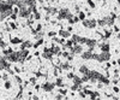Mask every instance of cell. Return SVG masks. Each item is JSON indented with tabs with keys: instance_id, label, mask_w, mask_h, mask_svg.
<instances>
[{
	"instance_id": "6da1fadb",
	"label": "cell",
	"mask_w": 120,
	"mask_h": 100,
	"mask_svg": "<svg viewBox=\"0 0 120 100\" xmlns=\"http://www.w3.org/2000/svg\"><path fill=\"white\" fill-rule=\"evenodd\" d=\"M93 59L98 60V62H108L109 59H111V53H109V52H103V51H101L100 54L94 53L93 54Z\"/></svg>"
},
{
	"instance_id": "7a4b0ae2",
	"label": "cell",
	"mask_w": 120,
	"mask_h": 100,
	"mask_svg": "<svg viewBox=\"0 0 120 100\" xmlns=\"http://www.w3.org/2000/svg\"><path fill=\"white\" fill-rule=\"evenodd\" d=\"M73 17V15L70 12L68 8H60L58 11V19H71Z\"/></svg>"
},
{
	"instance_id": "3957f363",
	"label": "cell",
	"mask_w": 120,
	"mask_h": 100,
	"mask_svg": "<svg viewBox=\"0 0 120 100\" xmlns=\"http://www.w3.org/2000/svg\"><path fill=\"white\" fill-rule=\"evenodd\" d=\"M82 22H83V25L85 28H89V29H94L97 25V21H96V19H94V18L84 19V21H82Z\"/></svg>"
},
{
	"instance_id": "277c9868",
	"label": "cell",
	"mask_w": 120,
	"mask_h": 100,
	"mask_svg": "<svg viewBox=\"0 0 120 100\" xmlns=\"http://www.w3.org/2000/svg\"><path fill=\"white\" fill-rule=\"evenodd\" d=\"M53 52H52V49L49 48V46H46L45 49H43V52H42V57L45 59H48V60H52L53 59Z\"/></svg>"
},
{
	"instance_id": "5b68a950",
	"label": "cell",
	"mask_w": 120,
	"mask_h": 100,
	"mask_svg": "<svg viewBox=\"0 0 120 100\" xmlns=\"http://www.w3.org/2000/svg\"><path fill=\"white\" fill-rule=\"evenodd\" d=\"M54 87H55V83L54 82H49V81L42 83V86H41V88L43 89V91H46V92H52L54 89Z\"/></svg>"
},
{
	"instance_id": "8992f818",
	"label": "cell",
	"mask_w": 120,
	"mask_h": 100,
	"mask_svg": "<svg viewBox=\"0 0 120 100\" xmlns=\"http://www.w3.org/2000/svg\"><path fill=\"white\" fill-rule=\"evenodd\" d=\"M72 40H73V42L75 44H85L86 41V37H82V36H79V35H72Z\"/></svg>"
},
{
	"instance_id": "52a82bcc",
	"label": "cell",
	"mask_w": 120,
	"mask_h": 100,
	"mask_svg": "<svg viewBox=\"0 0 120 100\" xmlns=\"http://www.w3.org/2000/svg\"><path fill=\"white\" fill-rule=\"evenodd\" d=\"M93 54H94V51L89 48L86 52H82V58L85 59V60H88V59H93Z\"/></svg>"
},
{
	"instance_id": "ba28073f",
	"label": "cell",
	"mask_w": 120,
	"mask_h": 100,
	"mask_svg": "<svg viewBox=\"0 0 120 100\" xmlns=\"http://www.w3.org/2000/svg\"><path fill=\"white\" fill-rule=\"evenodd\" d=\"M46 10V12L48 15H51V16H54V15H58V11L59 10L56 7H53V6H49V7H43Z\"/></svg>"
},
{
	"instance_id": "9c48e42d",
	"label": "cell",
	"mask_w": 120,
	"mask_h": 100,
	"mask_svg": "<svg viewBox=\"0 0 120 100\" xmlns=\"http://www.w3.org/2000/svg\"><path fill=\"white\" fill-rule=\"evenodd\" d=\"M85 45H86L89 48H94V49H95V47L97 46V41H96V40H94V39H86Z\"/></svg>"
},
{
	"instance_id": "30bf717a",
	"label": "cell",
	"mask_w": 120,
	"mask_h": 100,
	"mask_svg": "<svg viewBox=\"0 0 120 100\" xmlns=\"http://www.w3.org/2000/svg\"><path fill=\"white\" fill-rule=\"evenodd\" d=\"M61 70H70V69H72V66L70 65V62L66 60V62H60V64L58 65Z\"/></svg>"
},
{
	"instance_id": "8fae6325",
	"label": "cell",
	"mask_w": 120,
	"mask_h": 100,
	"mask_svg": "<svg viewBox=\"0 0 120 100\" xmlns=\"http://www.w3.org/2000/svg\"><path fill=\"white\" fill-rule=\"evenodd\" d=\"M59 35L61 37H64V39H68L70 36H71V32L65 30V29H60V30H59Z\"/></svg>"
},
{
	"instance_id": "7c38bea8",
	"label": "cell",
	"mask_w": 120,
	"mask_h": 100,
	"mask_svg": "<svg viewBox=\"0 0 120 100\" xmlns=\"http://www.w3.org/2000/svg\"><path fill=\"white\" fill-rule=\"evenodd\" d=\"M72 82L73 83H76V84H82L83 83V81H82V78L81 77H78V76H73V78H72Z\"/></svg>"
},
{
	"instance_id": "4fadbf2b",
	"label": "cell",
	"mask_w": 120,
	"mask_h": 100,
	"mask_svg": "<svg viewBox=\"0 0 120 100\" xmlns=\"http://www.w3.org/2000/svg\"><path fill=\"white\" fill-rule=\"evenodd\" d=\"M88 71H89L88 66H85V65H82V66H79V72H81L82 75H85V74H88Z\"/></svg>"
},
{
	"instance_id": "5bb4252c",
	"label": "cell",
	"mask_w": 120,
	"mask_h": 100,
	"mask_svg": "<svg viewBox=\"0 0 120 100\" xmlns=\"http://www.w3.org/2000/svg\"><path fill=\"white\" fill-rule=\"evenodd\" d=\"M55 86H58V87H63V86H64V82H63V78H61V77H56Z\"/></svg>"
},
{
	"instance_id": "9a60e30c",
	"label": "cell",
	"mask_w": 120,
	"mask_h": 100,
	"mask_svg": "<svg viewBox=\"0 0 120 100\" xmlns=\"http://www.w3.org/2000/svg\"><path fill=\"white\" fill-rule=\"evenodd\" d=\"M42 44H43V39L41 37V39H37V41H36V44H34L33 46H34L35 48H37V47H38L40 45H42Z\"/></svg>"
},
{
	"instance_id": "2e32d148",
	"label": "cell",
	"mask_w": 120,
	"mask_h": 100,
	"mask_svg": "<svg viewBox=\"0 0 120 100\" xmlns=\"http://www.w3.org/2000/svg\"><path fill=\"white\" fill-rule=\"evenodd\" d=\"M11 42L12 44H15V45H17V44H21V42H23L21 39H18V37H13V39H11Z\"/></svg>"
},
{
	"instance_id": "e0dca14e",
	"label": "cell",
	"mask_w": 120,
	"mask_h": 100,
	"mask_svg": "<svg viewBox=\"0 0 120 100\" xmlns=\"http://www.w3.org/2000/svg\"><path fill=\"white\" fill-rule=\"evenodd\" d=\"M78 18H79V21H84L85 19V13L82 12V11H79L78 12Z\"/></svg>"
},
{
	"instance_id": "ac0fdd59",
	"label": "cell",
	"mask_w": 120,
	"mask_h": 100,
	"mask_svg": "<svg viewBox=\"0 0 120 100\" xmlns=\"http://www.w3.org/2000/svg\"><path fill=\"white\" fill-rule=\"evenodd\" d=\"M112 35V32L111 30H105V35H103V39H108L109 36Z\"/></svg>"
},
{
	"instance_id": "d6986e66",
	"label": "cell",
	"mask_w": 120,
	"mask_h": 100,
	"mask_svg": "<svg viewBox=\"0 0 120 100\" xmlns=\"http://www.w3.org/2000/svg\"><path fill=\"white\" fill-rule=\"evenodd\" d=\"M60 94H63V95H66L67 94V89H64V88H59V91H58Z\"/></svg>"
},
{
	"instance_id": "ffe728a7",
	"label": "cell",
	"mask_w": 120,
	"mask_h": 100,
	"mask_svg": "<svg viewBox=\"0 0 120 100\" xmlns=\"http://www.w3.org/2000/svg\"><path fill=\"white\" fill-rule=\"evenodd\" d=\"M88 4H89V6L91 7V8H94V7H95V4H94L93 0H88Z\"/></svg>"
},
{
	"instance_id": "44dd1931",
	"label": "cell",
	"mask_w": 120,
	"mask_h": 100,
	"mask_svg": "<svg viewBox=\"0 0 120 100\" xmlns=\"http://www.w3.org/2000/svg\"><path fill=\"white\" fill-rule=\"evenodd\" d=\"M73 76H75V74H73V72H67V78H68V80H72V78H73Z\"/></svg>"
},
{
	"instance_id": "7402d4cb",
	"label": "cell",
	"mask_w": 120,
	"mask_h": 100,
	"mask_svg": "<svg viewBox=\"0 0 120 100\" xmlns=\"http://www.w3.org/2000/svg\"><path fill=\"white\" fill-rule=\"evenodd\" d=\"M55 35H56L55 32H49V33H48V36H49V37H54Z\"/></svg>"
},
{
	"instance_id": "603a6c76",
	"label": "cell",
	"mask_w": 120,
	"mask_h": 100,
	"mask_svg": "<svg viewBox=\"0 0 120 100\" xmlns=\"http://www.w3.org/2000/svg\"><path fill=\"white\" fill-rule=\"evenodd\" d=\"M5 87L8 89V88H11V82L10 81H6V83H5Z\"/></svg>"
},
{
	"instance_id": "cb8c5ba5",
	"label": "cell",
	"mask_w": 120,
	"mask_h": 100,
	"mask_svg": "<svg viewBox=\"0 0 120 100\" xmlns=\"http://www.w3.org/2000/svg\"><path fill=\"white\" fill-rule=\"evenodd\" d=\"M30 83H31V84L34 86V84L36 83V78H35V77H33V78H30Z\"/></svg>"
},
{
	"instance_id": "d4e9b609",
	"label": "cell",
	"mask_w": 120,
	"mask_h": 100,
	"mask_svg": "<svg viewBox=\"0 0 120 100\" xmlns=\"http://www.w3.org/2000/svg\"><path fill=\"white\" fill-rule=\"evenodd\" d=\"M119 91H120L119 87H116V86H115V87H113V92H114V93H119Z\"/></svg>"
},
{
	"instance_id": "484cf974",
	"label": "cell",
	"mask_w": 120,
	"mask_h": 100,
	"mask_svg": "<svg viewBox=\"0 0 120 100\" xmlns=\"http://www.w3.org/2000/svg\"><path fill=\"white\" fill-rule=\"evenodd\" d=\"M10 28H12V29H16L17 27H16V24H15L13 22H11V23H10Z\"/></svg>"
},
{
	"instance_id": "4316f807",
	"label": "cell",
	"mask_w": 120,
	"mask_h": 100,
	"mask_svg": "<svg viewBox=\"0 0 120 100\" xmlns=\"http://www.w3.org/2000/svg\"><path fill=\"white\" fill-rule=\"evenodd\" d=\"M55 98H56V99H59V100H61V99L64 98V95H63V94H59V95H56Z\"/></svg>"
},
{
	"instance_id": "83f0119b",
	"label": "cell",
	"mask_w": 120,
	"mask_h": 100,
	"mask_svg": "<svg viewBox=\"0 0 120 100\" xmlns=\"http://www.w3.org/2000/svg\"><path fill=\"white\" fill-rule=\"evenodd\" d=\"M119 30H120V29L116 27V25H114V32H116V33H119Z\"/></svg>"
},
{
	"instance_id": "f1b7e54d",
	"label": "cell",
	"mask_w": 120,
	"mask_h": 100,
	"mask_svg": "<svg viewBox=\"0 0 120 100\" xmlns=\"http://www.w3.org/2000/svg\"><path fill=\"white\" fill-rule=\"evenodd\" d=\"M67 30H68V32H72V30H73V29H72V27H71V25H70V27L67 28Z\"/></svg>"
},
{
	"instance_id": "f546056e",
	"label": "cell",
	"mask_w": 120,
	"mask_h": 100,
	"mask_svg": "<svg viewBox=\"0 0 120 100\" xmlns=\"http://www.w3.org/2000/svg\"><path fill=\"white\" fill-rule=\"evenodd\" d=\"M106 68H107V69L111 68V63H107V64H106Z\"/></svg>"
},
{
	"instance_id": "4dcf8cb0",
	"label": "cell",
	"mask_w": 120,
	"mask_h": 100,
	"mask_svg": "<svg viewBox=\"0 0 120 100\" xmlns=\"http://www.w3.org/2000/svg\"><path fill=\"white\" fill-rule=\"evenodd\" d=\"M35 89H36V91H38V89H40V86H38V84H36V86H35Z\"/></svg>"
},
{
	"instance_id": "1f68e13d",
	"label": "cell",
	"mask_w": 120,
	"mask_h": 100,
	"mask_svg": "<svg viewBox=\"0 0 120 100\" xmlns=\"http://www.w3.org/2000/svg\"><path fill=\"white\" fill-rule=\"evenodd\" d=\"M37 1H38L40 4H43V3H45V0H37Z\"/></svg>"
},
{
	"instance_id": "d6a6232c",
	"label": "cell",
	"mask_w": 120,
	"mask_h": 100,
	"mask_svg": "<svg viewBox=\"0 0 120 100\" xmlns=\"http://www.w3.org/2000/svg\"><path fill=\"white\" fill-rule=\"evenodd\" d=\"M118 39L120 40V30H119V33H118Z\"/></svg>"
},
{
	"instance_id": "836d02e7",
	"label": "cell",
	"mask_w": 120,
	"mask_h": 100,
	"mask_svg": "<svg viewBox=\"0 0 120 100\" xmlns=\"http://www.w3.org/2000/svg\"><path fill=\"white\" fill-rule=\"evenodd\" d=\"M118 64H119V65H120V59H119V60H118Z\"/></svg>"
},
{
	"instance_id": "e575fe53",
	"label": "cell",
	"mask_w": 120,
	"mask_h": 100,
	"mask_svg": "<svg viewBox=\"0 0 120 100\" xmlns=\"http://www.w3.org/2000/svg\"><path fill=\"white\" fill-rule=\"evenodd\" d=\"M118 3H119V4H120V0H118Z\"/></svg>"
},
{
	"instance_id": "d590c367",
	"label": "cell",
	"mask_w": 120,
	"mask_h": 100,
	"mask_svg": "<svg viewBox=\"0 0 120 100\" xmlns=\"http://www.w3.org/2000/svg\"><path fill=\"white\" fill-rule=\"evenodd\" d=\"M119 80H120V76H119Z\"/></svg>"
}]
</instances>
